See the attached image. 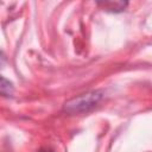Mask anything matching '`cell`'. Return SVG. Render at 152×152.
Segmentation results:
<instances>
[{
    "label": "cell",
    "instance_id": "6da1fadb",
    "mask_svg": "<svg viewBox=\"0 0 152 152\" xmlns=\"http://www.w3.org/2000/svg\"><path fill=\"white\" fill-rule=\"evenodd\" d=\"M102 91L101 90H91L84 94H81L78 96L72 97L71 100L66 101L64 103V112L66 114L74 115V114H82L88 113L93 108L97 106V103L102 99Z\"/></svg>",
    "mask_w": 152,
    "mask_h": 152
},
{
    "label": "cell",
    "instance_id": "3957f363",
    "mask_svg": "<svg viewBox=\"0 0 152 152\" xmlns=\"http://www.w3.org/2000/svg\"><path fill=\"white\" fill-rule=\"evenodd\" d=\"M0 90L4 96H11L13 93V86L10 81H7L5 77H1V83H0Z\"/></svg>",
    "mask_w": 152,
    "mask_h": 152
},
{
    "label": "cell",
    "instance_id": "7a4b0ae2",
    "mask_svg": "<svg viewBox=\"0 0 152 152\" xmlns=\"http://www.w3.org/2000/svg\"><path fill=\"white\" fill-rule=\"evenodd\" d=\"M97 5L107 12L119 13L122 12L128 4L126 1H102V2H97Z\"/></svg>",
    "mask_w": 152,
    "mask_h": 152
},
{
    "label": "cell",
    "instance_id": "277c9868",
    "mask_svg": "<svg viewBox=\"0 0 152 152\" xmlns=\"http://www.w3.org/2000/svg\"><path fill=\"white\" fill-rule=\"evenodd\" d=\"M39 152H52L51 150H48V148H44V150H40Z\"/></svg>",
    "mask_w": 152,
    "mask_h": 152
}]
</instances>
